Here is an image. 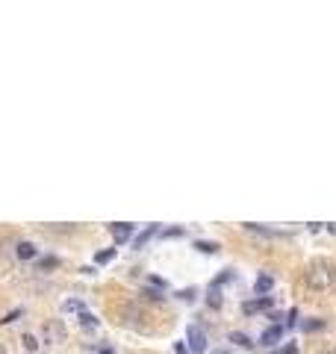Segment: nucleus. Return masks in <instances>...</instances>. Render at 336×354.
Masks as SVG:
<instances>
[{
	"label": "nucleus",
	"instance_id": "f03ea898",
	"mask_svg": "<svg viewBox=\"0 0 336 354\" xmlns=\"http://www.w3.org/2000/svg\"><path fill=\"white\" fill-rule=\"evenodd\" d=\"M186 342H189L186 348L195 351V354H204V351H207V334H204L198 325H189V328H186Z\"/></svg>",
	"mask_w": 336,
	"mask_h": 354
},
{
	"label": "nucleus",
	"instance_id": "cd10ccee",
	"mask_svg": "<svg viewBox=\"0 0 336 354\" xmlns=\"http://www.w3.org/2000/svg\"><path fill=\"white\" fill-rule=\"evenodd\" d=\"M212 354H230V351H227V348H221V351H212Z\"/></svg>",
	"mask_w": 336,
	"mask_h": 354
},
{
	"label": "nucleus",
	"instance_id": "6ab92c4d",
	"mask_svg": "<svg viewBox=\"0 0 336 354\" xmlns=\"http://www.w3.org/2000/svg\"><path fill=\"white\" fill-rule=\"evenodd\" d=\"M21 316V310H12L9 316H3V319H0V322H3V325H9V322H15V319Z\"/></svg>",
	"mask_w": 336,
	"mask_h": 354
},
{
	"label": "nucleus",
	"instance_id": "4be33fe9",
	"mask_svg": "<svg viewBox=\"0 0 336 354\" xmlns=\"http://www.w3.org/2000/svg\"><path fill=\"white\" fill-rule=\"evenodd\" d=\"M24 345L32 351V348H35V337H32V334H24Z\"/></svg>",
	"mask_w": 336,
	"mask_h": 354
},
{
	"label": "nucleus",
	"instance_id": "1a4fd4ad",
	"mask_svg": "<svg viewBox=\"0 0 336 354\" xmlns=\"http://www.w3.org/2000/svg\"><path fill=\"white\" fill-rule=\"evenodd\" d=\"M195 248H198V251H204V254H215V251H218V242H209V239H198V242H195Z\"/></svg>",
	"mask_w": 336,
	"mask_h": 354
},
{
	"label": "nucleus",
	"instance_id": "a211bd4d",
	"mask_svg": "<svg viewBox=\"0 0 336 354\" xmlns=\"http://www.w3.org/2000/svg\"><path fill=\"white\" fill-rule=\"evenodd\" d=\"M286 325H289V328H295V325H298V310H289V316H286Z\"/></svg>",
	"mask_w": 336,
	"mask_h": 354
},
{
	"label": "nucleus",
	"instance_id": "412c9836",
	"mask_svg": "<svg viewBox=\"0 0 336 354\" xmlns=\"http://www.w3.org/2000/svg\"><path fill=\"white\" fill-rule=\"evenodd\" d=\"M162 236H168V239H171V236H183V227H168Z\"/></svg>",
	"mask_w": 336,
	"mask_h": 354
},
{
	"label": "nucleus",
	"instance_id": "20e7f679",
	"mask_svg": "<svg viewBox=\"0 0 336 354\" xmlns=\"http://www.w3.org/2000/svg\"><path fill=\"white\" fill-rule=\"evenodd\" d=\"M109 230H112V236H115V242H127V239H133V233H136V227H133V225H124V222L109 225Z\"/></svg>",
	"mask_w": 336,
	"mask_h": 354
},
{
	"label": "nucleus",
	"instance_id": "39448f33",
	"mask_svg": "<svg viewBox=\"0 0 336 354\" xmlns=\"http://www.w3.org/2000/svg\"><path fill=\"white\" fill-rule=\"evenodd\" d=\"M272 287H274V277H272V274H259V277H256V283H254V292L263 298V295H269V292H272Z\"/></svg>",
	"mask_w": 336,
	"mask_h": 354
},
{
	"label": "nucleus",
	"instance_id": "393cba45",
	"mask_svg": "<svg viewBox=\"0 0 336 354\" xmlns=\"http://www.w3.org/2000/svg\"><path fill=\"white\" fill-rule=\"evenodd\" d=\"M174 351H177V354H189V348H186L183 342H177V345H174Z\"/></svg>",
	"mask_w": 336,
	"mask_h": 354
},
{
	"label": "nucleus",
	"instance_id": "aec40b11",
	"mask_svg": "<svg viewBox=\"0 0 336 354\" xmlns=\"http://www.w3.org/2000/svg\"><path fill=\"white\" fill-rule=\"evenodd\" d=\"M144 298H151V301H162V295H160V292H154V287H151V290H144Z\"/></svg>",
	"mask_w": 336,
	"mask_h": 354
},
{
	"label": "nucleus",
	"instance_id": "a878e982",
	"mask_svg": "<svg viewBox=\"0 0 336 354\" xmlns=\"http://www.w3.org/2000/svg\"><path fill=\"white\" fill-rule=\"evenodd\" d=\"M42 266H45V269H50V266H56V260H53V257H45V260H42Z\"/></svg>",
	"mask_w": 336,
	"mask_h": 354
},
{
	"label": "nucleus",
	"instance_id": "f3484780",
	"mask_svg": "<svg viewBox=\"0 0 336 354\" xmlns=\"http://www.w3.org/2000/svg\"><path fill=\"white\" fill-rule=\"evenodd\" d=\"M295 351H298V345H295V342H286V345L274 348V354H295Z\"/></svg>",
	"mask_w": 336,
	"mask_h": 354
},
{
	"label": "nucleus",
	"instance_id": "bb28decb",
	"mask_svg": "<svg viewBox=\"0 0 336 354\" xmlns=\"http://www.w3.org/2000/svg\"><path fill=\"white\" fill-rule=\"evenodd\" d=\"M100 354H115V351H112V348H100Z\"/></svg>",
	"mask_w": 336,
	"mask_h": 354
},
{
	"label": "nucleus",
	"instance_id": "9b49d317",
	"mask_svg": "<svg viewBox=\"0 0 336 354\" xmlns=\"http://www.w3.org/2000/svg\"><path fill=\"white\" fill-rule=\"evenodd\" d=\"M227 339H230L233 345H239V348H251V339H248V337H245L242 331H233V334H230Z\"/></svg>",
	"mask_w": 336,
	"mask_h": 354
},
{
	"label": "nucleus",
	"instance_id": "ddd939ff",
	"mask_svg": "<svg viewBox=\"0 0 336 354\" xmlns=\"http://www.w3.org/2000/svg\"><path fill=\"white\" fill-rule=\"evenodd\" d=\"M207 304H209L212 310H218V307H221V295H218V290H209V295H207Z\"/></svg>",
	"mask_w": 336,
	"mask_h": 354
},
{
	"label": "nucleus",
	"instance_id": "423d86ee",
	"mask_svg": "<svg viewBox=\"0 0 336 354\" xmlns=\"http://www.w3.org/2000/svg\"><path fill=\"white\" fill-rule=\"evenodd\" d=\"M15 254H18L21 260H35V257H39V248H35L32 242H18Z\"/></svg>",
	"mask_w": 336,
	"mask_h": 354
},
{
	"label": "nucleus",
	"instance_id": "4468645a",
	"mask_svg": "<svg viewBox=\"0 0 336 354\" xmlns=\"http://www.w3.org/2000/svg\"><path fill=\"white\" fill-rule=\"evenodd\" d=\"M65 310H68V313H71V310L83 313V310H86V304H83V301H77V298H71V301H65Z\"/></svg>",
	"mask_w": 336,
	"mask_h": 354
},
{
	"label": "nucleus",
	"instance_id": "dca6fc26",
	"mask_svg": "<svg viewBox=\"0 0 336 354\" xmlns=\"http://www.w3.org/2000/svg\"><path fill=\"white\" fill-rule=\"evenodd\" d=\"M227 280H233V272H224V274H218V277L212 280V290H218L221 283H227Z\"/></svg>",
	"mask_w": 336,
	"mask_h": 354
},
{
	"label": "nucleus",
	"instance_id": "b1692460",
	"mask_svg": "<svg viewBox=\"0 0 336 354\" xmlns=\"http://www.w3.org/2000/svg\"><path fill=\"white\" fill-rule=\"evenodd\" d=\"M151 287H157V290H165V280H162V277H151Z\"/></svg>",
	"mask_w": 336,
	"mask_h": 354
},
{
	"label": "nucleus",
	"instance_id": "6e6552de",
	"mask_svg": "<svg viewBox=\"0 0 336 354\" xmlns=\"http://www.w3.org/2000/svg\"><path fill=\"white\" fill-rule=\"evenodd\" d=\"M154 233H157V225H151V227H144L142 233H136V236H133V248H142V245H144L147 239L154 236Z\"/></svg>",
	"mask_w": 336,
	"mask_h": 354
},
{
	"label": "nucleus",
	"instance_id": "9d476101",
	"mask_svg": "<svg viewBox=\"0 0 336 354\" xmlns=\"http://www.w3.org/2000/svg\"><path fill=\"white\" fill-rule=\"evenodd\" d=\"M80 325H83L86 331H95V328H97V319H95L89 310H83V313H80Z\"/></svg>",
	"mask_w": 336,
	"mask_h": 354
},
{
	"label": "nucleus",
	"instance_id": "f8f14e48",
	"mask_svg": "<svg viewBox=\"0 0 336 354\" xmlns=\"http://www.w3.org/2000/svg\"><path fill=\"white\" fill-rule=\"evenodd\" d=\"M109 260H115V248H106V251H97L95 254V263H100V266L109 263Z\"/></svg>",
	"mask_w": 336,
	"mask_h": 354
},
{
	"label": "nucleus",
	"instance_id": "f257e3e1",
	"mask_svg": "<svg viewBox=\"0 0 336 354\" xmlns=\"http://www.w3.org/2000/svg\"><path fill=\"white\" fill-rule=\"evenodd\" d=\"M336 283V266L327 260H316L307 269V287L310 290H330Z\"/></svg>",
	"mask_w": 336,
	"mask_h": 354
},
{
	"label": "nucleus",
	"instance_id": "c85d7f7f",
	"mask_svg": "<svg viewBox=\"0 0 336 354\" xmlns=\"http://www.w3.org/2000/svg\"><path fill=\"white\" fill-rule=\"evenodd\" d=\"M0 354H6V348H3V345H0Z\"/></svg>",
	"mask_w": 336,
	"mask_h": 354
},
{
	"label": "nucleus",
	"instance_id": "0eeeda50",
	"mask_svg": "<svg viewBox=\"0 0 336 354\" xmlns=\"http://www.w3.org/2000/svg\"><path fill=\"white\" fill-rule=\"evenodd\" d=\"M283 337V325H274V328H269V331H263V337H259V342H263V345H274L277 339Z\"/></svg>",
	"mask_w": 336,
	"mask_h": 354
},
{
	"label": "nucleus",
	"instance_id": "2eb2a0df",
	"mask_svg": "<svg viewBox=\"0 0 336 354\" xmlns=\"http://www.w3.org/2000/svg\"><path fill=\"white\" fill-rule=\"evenodd\" d=\"M301 328H304V331H321V328H324V322H321V319H310V322H304Z\"/></svg>",
	"mask_w": 336,
	"mask_h": 354
},
{
	"label": "nucleus",
	"instance_id": "7ed1b4c3",
	"mask_svg": "<svg viewBox=\"0 0 336 354\" xmlns=\"http://www.w3.org/2000/svg\"><path fill=\"white\" fill-rule=\"evenodd\" d=\"M274 307V301L269 298V295H263V298H256V301H245L242 304V313L245 316H254V313H259V310H272Z\"/></svg>",
	"mask_w": 336,
	"mask_h": 354
},
{
	"label": "nucleus",
	"instance_id": "5701e85b",
	"mask_svg": "<svg viewBox=\"0 0 336 354\" xmlns=\"http://www.w3.org/2000/svg\"><path fill=\"white\" fill-rule=\"evenodd\" d=\"M177 295H180L183 301H192V298H195V290H183V292H177Z\"/></svg>",
	"mask_w": 336,
	"mask_h": 354
}]
</instances>
